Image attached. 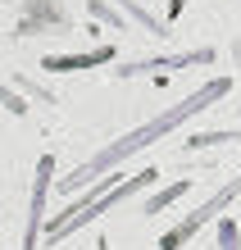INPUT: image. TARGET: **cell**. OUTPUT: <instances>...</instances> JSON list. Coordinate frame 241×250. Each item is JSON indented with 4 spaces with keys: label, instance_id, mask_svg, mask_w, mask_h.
Listing matches in <instances>:
<instances>
[{
    "label": "cell",
    "instance_id": "obj_6",
    "mask_svg": "<svg viewBox=\"0 0 241 250\" xmlns=\"http://www.w3.org/2000/svg\"><path fill=\"white\" fill-rule=\"evenodd\" d=\"M110 46L105 50H96V55H68V60H46V68H55V73H73V68H87V64H100V60H110Z\"/></svg>",
    "mask_w": 241,
    "mask_h": 250
},
{
    "label": "cell",
    "instance_id": "obj_2",
    "mask_svg": "<svg viewBox=\"0 0 241 250\" xmlns=\"http://www.w3.org/2000/svg\"><path fill=\"white\" fill-rule=\"evenodd\" d=\"M155 182H159V173H155V168H146V173H137V178H128L123 187H118V178H105V191H100V196L68 205V209H64V218H55V223L46 228V241H50V246H55V241H64L68 232H78L82 223H91V218H105V214L114 209V205H123L128 196H137V191L155 187Z\"/></svg>",
    "mask_w": 241,
    "mask_h": 250
},
{
    "label": "cell",
    "instance_id": "obj_4",
    "mask_svg": "<svg viewBox=\"0 0 241 250\" xmlns=\"http://www.w3.org/2000/svg\"><path fill=\"white\" fill-rule=\"evenodd\" d=\"M50 178H55V159L46 155L37 164V191H32V214H27V241H23V250H37V241H41V218H46V191H50Z\"/></svg>",
    "mask_w": 241,
    "mask_h": 250
},
{
    "label": "cell",
    "instance_id": "obj_8",
    "mask_svg": "<svg viewBox=\"0 0 241 250\" xmlns=\"http://www.w3.org/2000/svg\"><path fill=\"white\" fill-rule=\"evenodd\" d=\"M219 250H241V232H237L232 218H223V223H219Z\"/></svg>",
    "mask_w": 241,
    "mask_h": 250
},
{
    "label": "cell",
    "instance_id": "obj_1",
    "mask_svg": "<svg viewBox=\"0 0 241 250\" xmlns=\"http://www.w3.org/2000/svg\"><path fill=\"white\" fill-rule=\"evenodd\" d=\"M228 86H232L228 78H214V82H205L196 96H187V100H182V105H173V109H164L159 119H150V123H141V127H132L128 137H118L114 146H105V150H100L96 159H87L82 168H73L68 178H64V187H87V178H100V173H105V168H114L118 159H128V155L146 150L150 141L169 137L173 127H182V123H187V119H196L200 109H209L214 100H223V96H228Z\"/></svg>",
    "mask_w": 241,
    "mask_h": 250
},
{
    "label": "cell",
    "instance_id": "obj_7",
    "mask_svg": "<svg viewBox=\"0 0 241 250\" xmlns=\"http://www.w3.org/2000/svg\"><path fill=\"white\" fill-rule=\"evenodd\" d=\"M182 191H187V182H173L169 191H159V196H150V200H146V214H159V209H169V205H173L177 196H182Z\"/></svg>",
    "mask_w": 241,
    "mask_h": 250
},
{
    "label": "cell",
    "instance_id": "obj_3",
    "mask_svg": "<svg viewBox=\"0 0 241 250\" xmlns=\"http://www.w3.org/2000/svg\"><path fill=\"white\" fill-rule=\"evenodd\" d=\"M237 196H241V178H232L228 187H219V191H214V196H209V200H205V205H200L196 214H187L182 223H177V228L169 232V237H164V250H182V246L196 237V232H200L205 223H214V218H219L223 209H228V205H232Z\"/></svg>",
    "mask_w": 241,
    "mask_h": 250
},
{
    "label": "cell",
    "instance_id": "obj_9",
    "mask_svg": "<svg viewBox=\"0 0 241 250\" xmlns=\"http://www.w3.org/2000/svg\"><path fill=\"white\" fill-rule=\"evenodd\" d=\"M96 250H110V246H105V241H100V246H96Z\"/></svg>",
    "mask_w": 241,
    "mask_h": 250
},
{
    "label": "cell",
    "instance_id": "obj_5",
    "mask_svg": "<svg viewBox=\"0 0 241 250\" xmlns=\"http://www.w3.org/2000/svg\"><path fill=\"white\" fill-rule=\"evenodd\" d=\"M214 50H191V55H164V60H146V64H128L118 68L123 78H137V73H150V68H177V64H209Z\"/></svg>",
    "mask_w": 241,
    "mask_h": 250
}]
</instances>
